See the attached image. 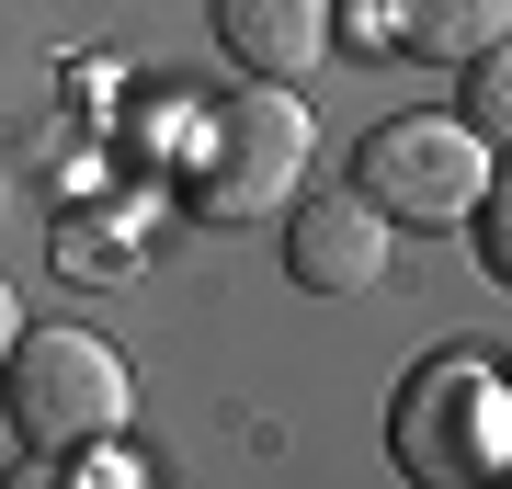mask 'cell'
Returning a JSON list of instances; mask_svg holds the SVG:
<instances>
[{"instance_id": "1", "label": "cell", "mask_w": 512, "mask_h": 489, "mask_svg": "<svg viewBox=\"0 0 512 489\" xmlns=\"http://www.w3.org/2000/svg\"><path fill=\"white\" fill-rule=\"evenodd\" d=\"M308 160H319V114L285 80H251L205 114V148H183V205L205 228H262L274 205L308 194Z\"/></svg>"}, {"instance_id": "10", "label": "cell", "mask_w": 512, "mask_h": 489, "mask_svg": "<svg viewBox=\"0 0 512 489\" xmlns=\"http://www.w3.org/2000/svg\"><path fill=\"white\" fill-rule=\"evenodd\" d=\"M478 262L512 285V171H490V194H478Z\"/></svg>"}, {"instance_id": "5", "label": "cell", "mask_w": 512, "mask_h": 489, "mask_svg": "<svg viewBox=\"0 0 512 489\" xmlns=\"http://www.w3.org/2000/svg\"><path fill=\"white\" fill-rule=\"evenodd\" d=\"M285 273L308 296H376L387 285V217L353 194V182L342 194H296L285 205Z\"/></svg>"}, {"instance_id": "7", "label": "cell", "mask_w": 512, "mask_h": 489, "mask_svg": "<svg viewBox=\"0 0 512 489\" xmlns=\"http://www.w3.org/2000/svg\"><path fill=\"white\" fill-rule=\"evenodd\" d=\"M376 12H387V46L421 69H456V57L512 35V0H376Z\"/></svg>"}, {"instance_id": "2", "label": "cell", "mask_w": 512, "mask_h": 489, "mask_svg": "<svg viewBox=\"0 0 512 489\" xmlns=\"http://www.w3.org/2000/svg\"><path fill=\"white\" fill-rule=\"evenodd\" d=\"M0 399H12V433L35 455H69L92 433H126L137 410V376L103 330H23L12 364H0Z\"/></svg>"}, {"instance_id": "11", "label": "cell", "mask_w": 512, "mask_h": 489, "mask_svg": "<svg viewBox=\"0 0 512 489\" xmlns=\"http://www.w3.org/2000/svg\"><path fill=\"white\" fill-rule=\"evenodd\" d=\"M12 342H23V296H12V273H0V364H12Z\"/></svg>"}, {"instance_id": "3", "label": "cell", "mask_w": 512, "mask_h": 489, "mask_svg": "<svg viewBox=\"0 0 512 489\" xmlns=\"http://www.w3.org/2000/svg\"><path fill=\"white\" fill-rule=\"evenodd\" d=\"M490 171L501 160L478 148L467 114H387L365 137V160H353V194H365L387 228H456V217H478Z\"/></svg>"}, {"instance_id": "6", "label": "cell", "mask_w": 512, "mask_h": 489, "mask_svg": "<svg viewBox=\"0 0 512 489\" xmlns=\"http://www.w3.org/2000/svg\"><path fill=\"white\" fill-rule=\"evenodd\" d=\"M330 35H342V0H217V46H228L251 80L319 69Z\"/></svg>"}, {"instance_id": "9", "label": "cell", "mask_w": 512, "mask_h": 489, "mask_svg": "<svg viewBox=\"0 0 512 489\" xmlns=\"http://www.w3.org/2000/svg\"><path fill=\"white\" fill-rule=\"evenodd\" d=\"M69 478H80V489H137L148 467L126 455V433H92V444H69Z\"/></svg>"}, {"instance_id": "4", "label": "cell", "mask_w": 512, "mask_h": 489, "mask_svg": "<svg viewBox=\"0 0 512 489\" xmlns=\"http://www.w3.org/2000/svg\"><path fill=\"white\" fill-rule=\"evenodd\" d=\"M399 467L433 478V489L512 467V387L490 364H467V353H433L410 376V399H399Z\"/></svg>"}, {"instance_id": "8", "label": "cell", "mask_w": 512, "mask_h": 489, "mask_svg": "<svg viewBox=\"0 0 512 489\" xmlns=\"http://www.w3.org/2000/svg\"><path fill=\"white\" fill-rule=\"evenodd\" d=\"M456 114L478 126V148H490V160H512V35L467 57V80H456Z\"/></svg>"}]
</instances>
